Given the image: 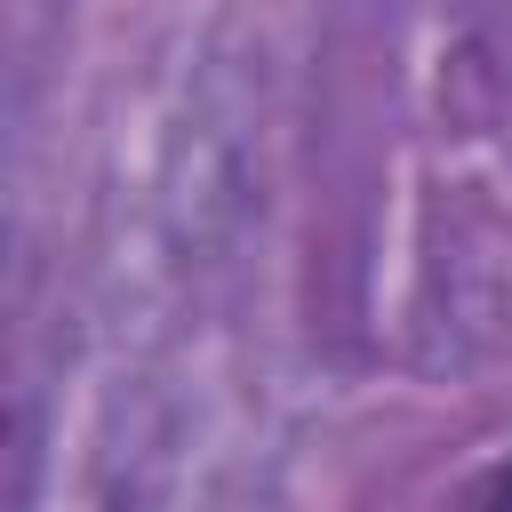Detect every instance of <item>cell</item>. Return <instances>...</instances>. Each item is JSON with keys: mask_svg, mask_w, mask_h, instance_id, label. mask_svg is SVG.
Listing matches in <instances>:
<instances>
[{"mask_svg": "<svg viewBox=\"0 0 512 512\" xmlns=\"http://www.w3.org/2000/svg\"><path fill=\"white\" fill-rule=\"evenodd\" d=\"M480 512H512V472H504V480L488 488V504H480Z\"/></svg>", "mask_w": 512, "mask_h": 512, "instance_id": "obj_1", "label": "cell"}]
</instances>
